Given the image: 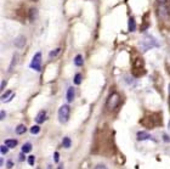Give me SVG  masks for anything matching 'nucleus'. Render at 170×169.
Instances as JSON below:
<instances>
[{
    "label": "nucleus",
    "mask_w": 170,
    "mask_h": 169,
    "mask_svg": "<svg viewBox=\"0 0 170 169\" xmlns=\"http://www.w3.org/2000/svg\"><path fill=\"white\" fill-rule=\"evenodd\" d=\"M157 46H159V44L152 35H145L144 38H142L141 43H140V48H141L142 51L151 50L153 48H157Z\"/></svg>",
    "instance_id": "f257e3e1"
},
{
    "label": "nucleus",
    "mask_w": 170,
    "mask_h": 169,
    "mask_svg": "<svg viewBox=\"0 0 170 169\" xmlns=\"http://www.w3.org/2000/svg\"><path fill=\"white\" fill-rule=\"evenodd\" d=\"M158 17L159 19L165 24L167 28L170 29V11L167 6L164 5H160L159 9H158Z\"/></svg>",
    "instance_id": "f03ea898"
},
{
    "label": "nucleus",
    "mask_w": 170,
    "mask_h": 169,
    "mask_svg": "<svg viewBox=\"0 0 170 169\" xmlns=\"http://www.w3.org/2000/svg\"><path fill=\"white\" fill-rule=\"evenodd\" d=\"M120 102V95L118 92H112L107 99V108L108 110H115Z\"/></svg>",
    "instance_id": "7ed1b4c3"
},
{
    "label": "nucleus",
    "mask_w": 170,
    "mask_h": 169,
    "mask_svg": "<svg viewBox=\"0 0 170 169\" xmlns=\"http://www.w3.org/2000/svg\"><path fill=\"white\" fill-rule=\"evenodd\" d=\"M69 113H71L69 106L68 105L61 106L60 110H58V120H60V123H62V124L67 123L68 119H69Z\"/></svg>",
    "instance_id": "20e7f679"
},
{
    "label": "nucleus",
    "mask_w": 170,
    "mask_h": 169,
    "mask_svg": "<svg viewBox=\"0 0 170 169\" xmlns=\"http://www.w3.org/2000/svg\"><path fill=\"white\" fill-rule=\"evenodd\" d=\"M133 72H134L135 76H137V77L145 73L144 61H142L140 57H136V60H134V62H133Z\"/></svg>",
    "instance_id": "39448f33"
},
{
    "label": "nucleus",
    "mask_w": 170,
    "mask_h": 169,
    "mask_svg": "<svg viewBox=\"0 0 170 169\" xmlns=\"http://www.w3.org/2000/svg\"><path fill=\"white\" fill-rule=\"evenodd\" d=\"M29 67H31L32 70L37 71V72L42 71V52H37L35 55L33 56Z\"/></svg>",
    "instance_id": "423d86ee"
},
{
    "label": "nucleus",
    "mask_w": 170,
    "mask_h": 169,
    "mask_svg": "<svg viewBox=\"0 0 170 169\" xmlns=\"http://www.w3.org/2000/svg\"><path fill=\"white\" fill-rule=\"evenodd\" d=\"M155 117H157V114L155 113H152L151 117H147V120H142L141 123L144 124L146 128H153L155 125H160L162 120H155Z\"/></svg>",
    "instance_id": "0eeeda50"
},
{
    "label": "nucleus",
    "mask_w": 170,
    "mask_h": 169,
    "mask_svg": "<svg viewBox=\"0 0 170 169\" xmlns=\"http://www.w3.org/2000/svg\"><path fill=\"white\" fill-rule=\"evenodd\" d=\"M24 45H26V37H24V35L17 37V39L15 40V46H16V48L21 49V48H23Z\"/></svg>",
    "instance_id": "6e6552de"
},
{
    "label": "nucleus",
    "mask_w": 170,
    "mask_h": 169,
    "mask_svg": "<svg viewBox=\"0 0 170 169\" xmlns=\"http://www.w3.org/2000/svg\"><path fill=\"white\" fill-rule=\"evenodd\" d=\"M67 101L68 102H72V101L74 100V96H76V90H74L73 86H69L67 90Z\"/></svg>",
    "instance_id": "1a4fd4ad"
},
{
    "label": "nucleus",
    "mask_w": 170,
    "mask_h": 169,
    "mask_svg": "<svg viewBox=\"0 0 170 169\" xmlns=\"http://www.w3.org/2000/svg\"><path fill=\"white\" fill-rule=\"evenodd\" d=\"M45 120H46V112L45 111H40L38 113V116L35 117V122L38 124H42V123H44Z\"/></svg>",
    "instance_id": "9d476101"
},
{
    "label": "nucleus",
    "mask_w": 170,
    "mask_h": 169,
    "mask_svg": "<svg viewBox=\"0 0 170 169\" xmlns=\"http://www.w3.org/2000/svg\"><path fill=\"white\" fill-rule=\"evenodd\" d=\"M136 138H137L139 141H144V140H147L151 138V135H149L147 131H139L136 134Z\"/></svg>",
    "instance_id": "9b49d317"
},
{
    "label": "nucleus",
    "mask_w": 170,
    "mask_h": 169,
    "mask_svg": "<svg viewBox=\"0 0 170 169\" xmlns=\"http://www.w3.org/2000/svg\"><path fill=\"white\" fill-rule=\"evenodd\" d=\"M60 54H61V48H56L55 50L50 51V54H49V58H50V60L56 58V57L60 55Z\"/></svg>",
    "instance_id": "f8f14e48"
},
{
    "label": "nucleus",
    "mask_w": 170,
    "mask_h": 169,
    "mask_svg": "<svg viewBox=\"0 0 170 169\" xmlns=\"http://www.w3.org/2000/svg\"><path fill=\"white\" fill-rule=\"evenodd\" d=\"M4 145H6L9 148H13V147H16L17 146V141L16 140H13V139H8V140H5V144Z\"/></svg>",
    "instance_id": "ddd939ff"
},
{
    "label": "nucleus",
    "mask_w": 170,
    "mask_h": 169,
    "mask_svg": "<svg viewBox=\"0 0 170 169\" xmlns=\"http://www.w3.org/2000/svg\"><path fill=\"white\" fill-rule=\"evenodd\" d=\"M128 24H129V32H134L135 29H136V23H135V19L133 18V17H130L129 18V22H128Z\"/></svg>",
    "instance_id": "4468645a"
},
{
    "label": "nucleus",
    "mask_w": 170,
    "mask_h": 169,
    "mask_svg": "<svg viewBox=\"0 0 170 169\" xmlns=\"http://www.w3.org/2000/svg\"><path fill=\"white\" fill-rule=\"evenodd\" d=\"M27 131V128H26V125H23V124H19V125H17V128H16V134H18V135H22V134H24Z\"/></svg>",
    "instance_id": "2eb2a0df"
},
{
    "label": "nucleus",
    "mask_w": 170,
    "mask_h": 169,
    "mask_svg": "<svg viewBox=\"0 0 170 169\" xmlns=\"http://www.w3.org/2000/svg\"><path fill=\"white\" fill-rule=\"evenodd\" d=\"M32 151V144L31 143H26L22 146V153H29Z\"/></svg>",
    "instance_id": "dca6fc26"
},
{
    "label": "nucleus",
    "mask_w": 170,
    "mask_h": 169,
    "mask_svg": "<svg viewBox=\"0 0 170 169\" xmlns=\"http://www.w3.org/2000/svg\"><path fill=\"white\" fill-rule=\"evenodd\" d=\"M37 15H38V11H37V9H34V8L29 9V19H31L32 22L34 21V19H35Z\"/></svg>",
    "instance_id": "f3484780"
},
{
    "label": "nucleus",
    "mask_w": 170,
    "mask_h": 169,
    "mask_svg": "<svg viewBox=\"0 0 170 169\" xmlns=\"http://www.w3.org/2000/svg\"><path fill=\"white\" fill-rule=\"evenodd\" d=\"M84 61H83V56L81 55H77L76 58H74V65L76 66H83Z\"/></svg>",
    "instance_id": "a211bd4d"
},
{
    "label": "nucleus",
    "mask_w": 170,
    "mask_h": 169,
    "mask_svg": "<svg viewBox=\"0 0 170 169\" xmlns=\"http://www.w3.org/2000/svg\"><path fill=\"white\" fill-rule=\"evenodd\" d=\"M71 145H72V140H71L69 138H68V136L63 138L62 146H63V147H66V148H69V147H71Z\"/></svg>",
    "instance_id": "6ab92c4d"
},
{
    "label": "nucleus",
    "mask_w": 170,
    "mask_h": 169,
    "mask_svg": "<svg viewBox=\"0 0 170 169\" xmlns=\"http://www.w3.org/2000/svg\"><path fill=\"white\" fill-rule=\"evenodd\" d=\"M39 131H40V127H39V125H33V127L31 128V133L34 134V135H37Z\"/></svg>",
    "instance_id": "aec40b11"
},
{
    "label": "nucleus",
    "mask_w": 170,
    "mask_h": 169,
    "mask_svg": "<svg viewBox=\"0 0 170 169\" xmlns=\"http://www.w3.org/2000/svg\"><path fill=\"white\" fill-rule=\"evenodd\" d=\"M81 83V74L80 73H78V74H76V77H74V84H80Z\"/></svg>",
    "instance_id": "412c9836"
},
{
    "label": "nucleus",
    "mask_w": 170,
    "mask_h": 169,
    "mask_svg": "<svg viewBox=\"0 0 170 169\" xmlns=\"http://www.w3.org/2000/svg\"><path fill=\"white\" fill-rule=\"evenodd\" d=\"M16 61H17V54H15V55H13V58H12V63H11V65H10V67H9V71H12L13 66H15V63H16Z\"/></svg>",
    "instance_id": "4be33fe9"
},
{
    "label": "nucleus",
    "mask_w": 170,
    "mask_h": 169,
    "mask_svg": "<svg viewBox=\"0 0 170 169\" xmlns=\"http://www.w3.org/2000/svg\"><path fill=\"white\" fill-rule=\"evenodd\" d=\"M0 151H1V153H8V151H9V147L6 146V145H3L1 147H0Z\"/></svg>",
    "instance_id": "5701e85b"
},
{
    "label": "nucleus",
    "mask_w": 170,
    "mask_h": 169,
    "mask_svg": "<svg viewBox=\"0 0 170 169\" xmlns=\"http://www.w3.org/2000/svg\"><path fill=\"white\" fill-rule=\"evenodd\" d=\"M53 161H55L56 163H58V162H60V153H58V152H55V153H53Z\"/></svg>",
    "instance_id": "b1692460"
},
{
    "label": "nucleus",
    "mask_w": 170,
    "mask_h": 169,
    "mask_svg": "<svg viewBox=\"0 0 170 169\" xmlns=\"http://www.w3.org/2000/svg\"><path fill=\"white\" fill-rule=\"evenodd\" d=\"M34 158H35L34 156H29V157H28V164H29V166H34V161H35Z\"/></svg>",
    "instance_id": "393cba45"
},
{
    "label": "nucleus",
    "mask_w": 170,
    "mask_h": 169,
    "mask_svg": "<svg viewBox=\"0 0 170 169\" xmlns=\"http://www.w3.org/2000/svg\"><path fill=\"white\" fill-rule=\"evenodd\" d=\"M6 167H8L9 169H11L13 167V162L12 161H8V162H6Z\"/></svg>",
    "instance_id": "a878e982"
},
{
    "label": "nucleus",
    "mask_w": 170,
    "mask_h": 169,
    "mask_svg": "<svg viewBox=\"0 0 170 169\" xmlns=\"http://www.w3.org/2000/svg\"><path fill=\"white\" fill-rule=\"evenodd\" d=\"M95 169H107V167L105 164H97L96 167H95Z\"/></svg>",
    "instance_id": "bb28decb"
},
{
    "label": "nucleus",
    "mask_w": 170,
    "mask_h": 169,
    "mask_svg": "<svg viewBox=\"0 0 170 169\" xmlns=\"http://www.w3.org/2000/svg\"><path fill=\"white\" fill-rule=\"evenodd\" d=\"M163 139H164L165 143H170V138H169V135L164 134V135H163Z\"/></svg>",
    "instance_id": "cd10ccee"
},
{
    "label": "nucleus",
    "mask_w": 170,
    "mask_h": 169,
    "mask_svg": "<svg viewBox=\"0 0 170 169\" xmlns=\"http://www.w3.org/2000/svg\"><path fill=\"white\" fill-rule=\"evenodd\" d=\"M24 159H26V158H24V154H23V153H19V161L22 162V161H24Z\"/></svg>",
    "instance_id": "c85d7f7f"
},
{
    "label": "nucleus",
    "mask_w": 170,
    "mask_h": 169,
    "mask_svg": "<svg viewBox=\"0 0 170 169\" xmlns=\"http://www.w3.org/2000/svg\"><path fill=\"white\" fill-rule=\"evenodd\" d=\"M157 1H158L160 5H164V4L167 3V0H157Z\"/></svg>",
    "instance_id": "c756f323"
},
{
    "label": "nucleus",
    "mask_w": 170,
    "mask_h": 169,
    "mask_svg": "<svg viewBox=\"0 0 170 169\" xmlns=\"http://www.w3.org/2000/svg\"><path fill=\"white\" fill-rule=\"evenodd\" d=\"M0 118H1V119L5 118V112L4 111H1V113H0Z\"/></svg>",
    "instance_id": "7c9ffc66"
},
{
    "label": "nucleus",
    "mask_w": 170,
    "mask_h": 169,
    "mask_svg": "<svg viewBox=\"0 0 170 169\" xmlns=\"http://www.w3.org/2000/svg\"><path fill=\"white\" fill-rule=\"evenodd\" d=\"M5 85H6V82H5V80H3V83H1V90L5 88Z\"/></svg>",
    "instance_id": "2f4dec72"
},
{
    "label": "nucleus",
    "mask_w": 170,
    "mask_h": 169,
    "mask_svg": "<svg viewBox=\"0 0 170 169\" xmlns=\"http://www.w3.org/2000/svg\"><path fill=\"white\" fill-rule=\"evenodd\" d=\"M57 169H63V164H62V163H61V164H60V167H58Z\"/></svg>",
    "instance_id": "473e14b6"
},
{
    "label": "nucleus",
    "mask_w": 170,
    "mask_h": 169,
    "mask_svg": "<svg viewBox=\"0 0 170 169\" xmlns=\"http://www.w3.org/2000/svg\"><path fill=\"white\" fill-rule=\"evenodd\" d=\"M169 110H170V97H169Z\"/></svg>",
    "instance_id": "72a5a7b5"
},
{
    "label": "nucleus",
    "mask_w": 170,
    "mask_h": 169,
    "mask_svg": "<svg viewBox=\"0 0 170 169\" xmlns=\"http://www.w3.org/2000/svg\"><path fill=\"white\" fill-rule=\"evenodd\" d=\"M168 128H169V129H170V122H169V124H168Z\"/></svg>",
    "instance_id": "f704fd0d"
},
{
    "label": "nucleus",
    "mask_w": 170,
    "mask_h": 169,
    "mask_svg": "<svg viewBox=\"0 0 170 169\" xmlns=\"http://www.w3.org/2000/svg\"><path fill=\"white\" fill-rule=\"evenodd\" d=\"M32 1H38V0H32Z\"/></svg>",
    "instance_id": "c9c22d12"
},
{
    "label": "nucleus",
    "mask_w": 170,
    "mask_h": 169,
    "mask_svg": "<svg viewBox=\"0 0 170 169\" xmlns=\"http://www.w3.org/2000/svg\"><path fill=\"white\" fill-rule=\"evenodd\" d=\"M169 92H170V85H169Z\"/></svg>",
    "instance_id": "e433bc0d"
},
{
    "label": "nucleus",
    "mask_w": 170,
    "mask_h": 169,
    "mask_svg": "<svg viewBox=\"0 0 170 169\" xmlns=\"http://www.w3.org/2000/svg\"><path fill=\"white\" fill-rule=\"evenodd\" d=\"M49 169H51V168H49Z\"/></svg>",
    "instance_id": "4c0bfd02"
}]
</instances>
